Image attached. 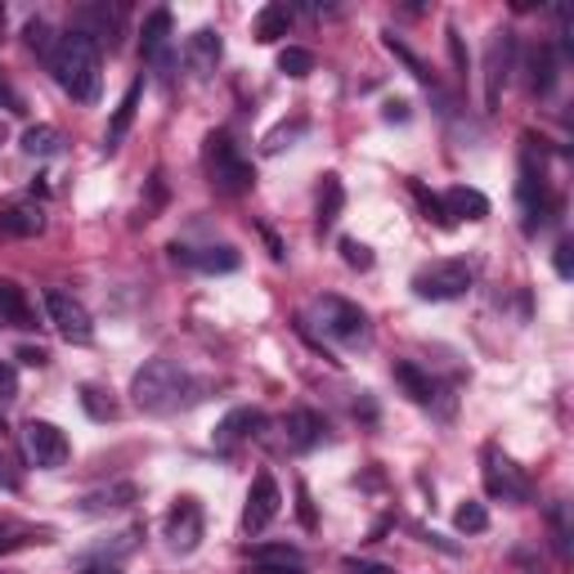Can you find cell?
Returning <instances> with one entry per match:
<instances>
[{"instance_id":"obj_42","label":"cell","mask_w":574,"mask_h":574,"mask_svg":"<svg viewBox=\"0 0 574 574\" xmlns=\"http://www.w3.org/2000/svg\"><path fill=\"white\" fill-rule=\"evenodd\" d=\"M0 485H6V490H14V476L6 472V463H0Z\"/></svg>"},{"instance_id":"obj_40","label":"cell","mask_w":574,"mask_h":574,"mask_svg":"<svg viewBox=\"0 0 574 574\" xmlns=\"http://www.w3.org/2000/svg\"><path fill=\"white\" fill-rule=\"evenodd\" d=\"M252 574H301V565H252Z\"/></svg>"},{"instance_id":"obj_15","label":"cell","mask_w":574,"mask_h":574,"mask_svg":"<svg viewBox=\"0 0 574 574\" xmlns=\"http://www.w3.org/2000/svg\"><path fill=\"white\" fill-rule=\"evenodd\" d=\"M261 426H265V417H261V409H234L224 422H220V431H215V444L220 449H234L239 440H252V435H261Z\"/></svg>"},{"instance_id":"obj_23","label":"cell","mask_w":574,"mask_h":574,"mask_svg":"<svg viewBox=\"0 0 574 574\" xmlns=\"http://www.w3.org/2000/svg\"><path fill=\"white\" fill-rule=\"evenodd\" d=\"M395 382L409 391V400H417V404H431L435 400V382L417 369V364H395Z\"/></svg>"},{"instance_id":"obj_35","label":"cell","mask_w":574,"mask_h":574,"mask_svg":"<svg viewBox=\"0 0 574 574\" xmlns=\"http://www.w3.org/2000/svg\"><path fill=\"white\" fill-rule=\"evenodd\" d=\"M19 400V373L10 364H0V404H14Z\"/></svg>"},{"instance_id":"obj_43","label":"cell","mask_w":574,"mask_h":574,"mask_svg":"<svg viewBox=\"0 0 574 574\" xmlns=\"http://www.w3.org/2000/svg\"><path fill=\"white\" fill-rule=\"evenodd\" d=\"M90 574H118V570H90Z\"/></svg>"},{"instance_id":"obj_17","label":"cell","mask_w":574,"mask_h":574,"mask_svg":"<svg viewBox=\"0 0 574 574\" xmlns=\"http://www.w3.org/2000/svg\"><path fill=\"white\" fill-rule=\"evenodd\" d=\"M189 68L198 72V77H211L215 72V63H220V54H224V46H220V37L211 32V28H202V32H193L189 37Z\"/></svg>"},{"instance_id":"obj_6","label":"cell","mask_w":574,"mask_h":574,"mask_svg":"<svg viewBox=\"0 0 574 574\" xmlns=\"http://www.w3.org/2000/svg\"><path fill=\"white\" fill-rule=\"evenodd\" d=\"M314 319H319V332L323 336H332V341H364L369 336V314L355 305V301H346V296H323L319 305H314Z\"/></svg>"},{"instance_id":"obj_44","label":"cell","mask_w":574,"mask_h":574,"mask_svg":"<svg viewBox=\"0 0 574 574\" xmlns=\"http://www.w3.org/2000/svg\"><path fill=\"white\" fill-rule=\"evenodd\" d=\"M0 431H6V417H0Z\"/></svg>"},{"instance_id":"obj_13","label":"cell","mask_w":574,"mask_h":574,"mask_svg":"<svg viewBox=\"0 0 574 574\" xmlns=\"http://www.w3.org/2000/svg\"><path fill=\"white\" fill-rule=\"evenodd\" d=\"M319 440H323V417H319V413L292 409V413L283 417V444H288V449L305 453V449H314Z\"/></svg>"},{"instance_id":"obj_10","label":"cell","mask_w":574,"mask_h":574,"mask_svg":"<svg viewBox=\"0 0 574 574\" xmlns=\"http://www.w3.org/2000/svg\"><path fill=\"white\" fill-rule=\"evenodd\" d=\"M279 503H283V494H279V485H274V476L270 472H261L256 481H252V490H248V507H243V530L248 534H261L274 516H279Z\"/></svg>"},{"instance_id":"obj_21","label":"cell","mask_w":574,"mask_h":574,"mask_svg":"<svg viewBox=\"0 0 574 574\" xmlns=\"http://www.w3.org/2000/svg\"><path fill=\"white\" fill-rule=\"evenodd\" d=\"M552 81H556V54H552V46H534L530 50V90L547 94Z\"/></svg>"},{"instance_id":"obj_27","label":"cell","mask_w":574,"mask_h":574,"mask_svg":"<svg viewBox=\"0 0 574 574\" xmlns=\"http://www.w3.org/2000/svg\"><path fill=\"white\" fill-rule=\"evenodd\" d=\"M135 503V485H112V490H99L85 499V512H112V507H127Z\"/></svg>"},{"instance_id":"obj_7","label":"cell","mask_w":574,"mask_h":574,"mask_svg":"<svg viewBox=\"0 0 574 574\" xmlns=\"http://www.w3.org/2000/svg\"><path fill=\"white\" fill-rule=\"evenodd\" d=\"M68 453H72V444H68V435L54 426V422H41V417H32L28 426H23V457L32 467H63L68 463Z\"/></svg>"},{"instance_id":"obj_31","label":"cell","mask_w":574,"mask_h":574,"mask_svg":"<svg viewBox=\"0 0 574 574\" xmlns=\"http://www.w3.org/2000/svg\"><path fill=\"white\" fill-rule=\"evenodd\" d=\"M81 404H85V413H90V417H99V422L118 417V404H112V400H108L99 386H85V391H81Z\"/></svg>"},{"instance_id":"obj_22","label":"cell","mask_w":574,"mask_h":574,"mask_svg":"<svg viewBox=\"0 0 574 574\" xmlns=\"http://www.w3.org/2000/svg\"><path fill=\"white\" fill-rule=\"evenodd\" d=\"M0 323L32 328V310H28V301H23V292L14 283H0Z\"/></svg>"},{"instance_id":"obj_37","label":"cell","mask_w":574,"mask_h":574,"mask_svg":"<svg viewBox=\"0 0 574 574\" xmlns=\"http://www.w3.org/2000/svg\"><path fill=\"white\" fill-rule=\"evenodd\" d=\"M32 534L28 530H14V525H6V530H0V552H14V547H23Z\"/></svg>"},{"instance_id":"obj_33","label":"cell","mask_w":574,"mask_h":574,"mask_svg":"<svg viewBox=\"0 0 574 574\" xmlns=\"http://www.w3.org/2000/svg\"><path fill=\"white\" fill-rule=\"evenodd\" d=\"M341 256H346V265H355V270H369V265H373L369 248H364V243H355V239H341Z\"/></svg>"},{"instance_id":"obj_34","label":"cell","mask_w":574,"mask_h":574,"mask_svg":"<svg viewBox=\"0 0 574 574\" xmlns=\"http://www.w3.org/2000/svg\"><path fill=\"white\" fill-rule=\"evenodd\" d=\"M413 198L422 202V211H426V220H435V224H449V220H444V207H440V198H435V193H426L422 184H413Z\"/></svg>"},{"instance_id":"obj_4","label":"cell","mask_w":574,"mask_h":574,"mask_svg":"<svg viewBox=\"0 0 574 574\" xmlns=\"http://www.w3.org/2000/svg\"><path fill=\"white\" fill-rule=\"evenodd\" d=\"M472 283H476V274H472L467 261H435V265L417 270L413 292L422 301H457V296L472 292Z\"/></svg>"},{"instance_id":"obj_3","label":"cell","mask_w":574,"mask_h":574,"mask_svg":"<svg viewBox=\"0 0 574 574\" xmlns=\"http://www.w3.org/2000/svg\"><path fill=\"white\" fill-rule=\"evenodd\" d=\"M207 167H211V184H215L220 193H229V198L248 193L252 180H256V175H252V162L234 149V140H229L224 131L207 140Z\"/></svg>"},{"instance_id":"obj_5","label":"cell","mask_w":574,"mask_h":574,"mask_svg":"<svg viewBox=\"0 0 574 574\" xmlns=\"http://www.w3.org/2000/svg\"><path fill=\"white\" fill-rule=\"evenodd\" d=\"M122 28H127V6H108V0H90L72 14V32H81L85 41H94L99 50H118L122 41Z\"/></svg>"},{"instance_id":"obj_25","label":"cell","mask_w":574,"mask_h":574,"mask_svg":"<svg viewBox=\"0 0 574 574\" xmlns=\"http://www.w3.org/2000/svg\"><path fill=\"white\" fill-rule=\"evenodd\" d=\"M23 153H28V158H54V153H59V131H54V127H32V131H23Z\"/></svg>"},{"instance_id":"obj_29","label":"cell","mask_w":574,"mask_h":574,"mask_svg":"<svg viewBox=\"0 0 574 574\" xmlns=\"http://www.w3.org/2000/svg\"><path fill=\"white\" fill-rule=\"evenodd\" d=\"M23 37H28V50L50 63V54H54V46H59V37H50V23H46V19H32V23L23 28Z\"/></svg>"},{"instance_id":"obj_32","label":"cell","mask_w":574,"mask_h":574,"mask_svg":"<svg viewBox=\"0 0 574 574\" xmlns=\"http://www.w3.org/2000/svg\"><path fill=\"white\" fill-rule=\"evenodd\" d=\"M453 521H457V530H463V534H481V530L490 525V512H485L481 503H463Z\"/></svg>"},{"instance_id":"obj_16","label":"cell","mask_w":574,"mask_h":574,"mask_svg":"<svg viewBox=\"0 0 574 574\" xmlns=\"http://www.w3.org/2000/svg\"><path fill=\"white\" fill-rule=\"evenodd\" d=\"M167 46H171V14H167V10H158V14H149V23H144V59H149L158 72H167V68H171Z\"/></svg>"},{"instance_id":"obj_36","label":"cell","mask_w":574,"mask_h":574,"mask_svg":"<svg viewBox=\"0 0 574 574\" xmlns=\"http://www.w3.org/2000/svg\"><path fill=\"white\" fill-rule=\"evenodd\" d=\"M0 108H6V112H23V94L10 85L6 72H0Z\"/></svg>"},{"instance_id":"obj_1","label":"cell","mask_w":574,"mask_h":574,"mask_svg":"<svg viewBox=\"0 0 574 574\" xmlns=\"http://www.w3.org/2000/svg\"><path fill=\"white\" fill-rule=\"evenodd\" d=\"M198 391H202V386H198V382L189 377V369H180L175 360H149V364L135 373V382H131L135 404H140L144 413H158V417L189 409V404L198 400Z\"/></svg>"},{"instance_id":"obj_26","label":"cell","mask_w":574,"mask_h":574,"mask_svg":"<svg viewBox=\"0 0 574 574\" xmlns=\"http://www.w3.org/2000/svg\"><path fill=\"white\" fill-rule=\"evenodd\" d=\"M198 270H207V274H229V270H239V252L234 248H207L202 256H189Z\"/></svg>"},{"instance_id":"obj_20","label":"cell","mask_w":574,"mask_h":574,"mask_svg":"<svg viewBox=\"0 0 574 574\" xmlns=\"http://www.w3.org/2000/svg\"><path fill=\"white\" fill-rule=\"evenodd\" d=\"M288 28H292V10L283 6V0H274V6H265L261 14H256V41H279V37H288Z\"/></svg>"},{"instance_id":"obj_41","label":"cell","mask_w":574,"mask_h":574,"mask_svg":"<svg viewBox=\"0 0 574 574\" xmlns=\"http://www.w3.org/2000/svg\"><path fill=\"white\" fill-rule=\"evenodd\" d=\"M351 574H391V570H382V565H351Z\"/></svg>"},{"instance_id":"obj_28","label":"cell","mask_w":574,"mask_h":574,"mask_svg":"<svg viewBox=\"0 0 574 574\" xmlns=\"http://www.w3.org/2000/svg\"><path fill=\"white\" fill-rule=\"evenodd\" d=\"M252 565H301V552L288 543H261L252 547Z\"/></svg>"},{"instance_id":"obj_39","label":"cell","mask_w":574,"mask_h":574,"mask_svg":"<svg viewBox=\"0 0 574 574\" xmlns=\"http://www.w3.org/2000/svg\"><path fill=\"white\" fill-rule=\"evenodd\" d=\"M570 252H574L570 243H556V274L561 279H570Z\"/></svg>"},{"instance_id":"obj_24","label":"cell","mask_w":574,"mask_h":574,"mask_svg":"<svg viewBox=\"0 0 574 574\" xmlns=\"http://www.w3.org/2000/svg\"><path fill=\"white\" fill-rule=\"evenodd\" d=\"M341 202H346V189H341V180L336 175H323V189H319V229H332L336 224Z\"/></svg>"},{"instance_id":"obj_14","label":"cell","mask_w":574,"mask_h":574,"mask_svg":"<svg viewBox=\"0 0 574 574\" xmlns=\"http://www.w3.org/2000/svg\"><path fill=\"white\" fill-rule=\"evenodd\" d=\"M46 229V211L37 202H14L0 211V234H10V239H37Z\"/></svg>"},{"instance_id":"obj_12","label":"cell","mask_w":574,"mask_h":574,"mask_svg":"<svg viewBox=\"0 0 574 574\" xmlns=\"http://www.w3.org/2000/svg\"><path fill=\"white\" fill-rule=\"evenodd\" d=\"M440 207H444V220H449V224H453V220H485V215H490V198H485L481 189H467V184L449 189V193L440 198Z\"/></svg>"},{"instance_id":"obj_18","label":"cell","mask_w":574,"mask_h":574,"mask_svg":"<svg viewBox=\"0 0 574 574\" xmlns=\"http://www.w3.org/2000/svg\"><path fill=\"white\" fill-rule=\"evenodd\" d=\"M507 68H512V32H494V41H490V103H499Z\"/></svg>"},{"instance_id":"obj_2","label":"cell","mask_w":574,"mask_h":574,"mask_svg":"<svg viewBox=\"0 0 574 574\" xmlns=\"http://www.w3.org/2000/svg\"><path fill=\"white\" fill-rule=\"evenodd\" d=\"M50 72H54V81H59L77 103H94L99 90H103V59H99V46L85 41L81 32L59 37V46H54V54H50Z\"/></svg>"},{"instance_id":"obj_38","label":"cell","mask_w":574,"mask_h":574,"mask_svg":"<svg viewBox=\"0 0 574 574\" xmlns=\"http://www.w3.org/2000/svg\"><path fill=\"white\" fill-rule=\"evenodd\" d=\"M19 360H23V364H32V369H46V364H50V355H46L41 346H23V351H19Z\"/></svg>"},{"instance_id":"obj_8","label":"cell","mask_w":574,"mask_h":574,"mask_svg":"<svg viewBox=\"0 0 574 574\" xmlns=\"http://www.w3.org/2000/svg\"><path fill=\"white\" fill-rule=\"evenodd\" d=\"M46 310H50L54 332H59L63 341H72V346H85V341L94 336V319H90V310H85L77 296H68V292H46Z\"/></svg>"},{"instance_id":"obj_11","label":"cell","mask_w":574,"mask_h":574,"mask_svg":"<svg viewBox=\"0 0 574 574\" xmlns=\"http://www.w3.org/2000/svg\"><path fill=\"white\" fill-rule=\"evenodd\" d=\"M198 538H202V507H198V499H180L167 512V543L175 552H193Z\"/></svg>"},{"instance_id":"obj_9","label":"cell","mask_w":574,"mask_h":574,"mask_svg":"<svg viewBox=\"0 0 574 574\" xmlns=\"http://www.w3.org/2000/svg\"><path fill=\"white\" fill-rule=\"evenodd\" d=\"M485 490L503 503H525L530 499V481L521 476V467L512 457H503L499 449H485Z\"/></svg>"},{"instance_id":"obj_30","label":"cell","mask_w":574,"mask_h":574,"mask_svg":"<svg viewBox=\"0 0 574 574\" xmlns=\"http://www.w3.org/2000/svg\"><path fill=\"white\" fill-rule=\"evenodd\" d=\"M279 72H283V77H310V72H314V54L288 46V50L279 54Z\"/></svg>"},{"instance_id":"obj_19","label":"cell","mask_w":574,"mask_h":574,"mask_svg":"<svg viewBox=\"0 0 574 574\" xmlns=\"http://www.w3.org/2000/svg\"><path fill=\"white\" fill-rule=\"evenodd\" d=\"M135 108H140V85H131V90H127V99L118 103V112H112V127H108V135H103V149H108V153L118 149V144H122V135L131 131Z\"/></svg>"}]
</instances>
